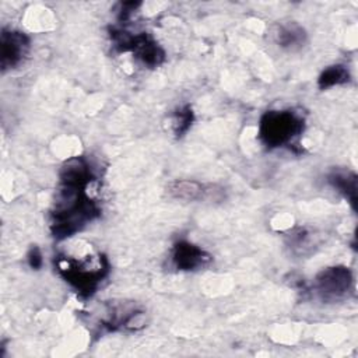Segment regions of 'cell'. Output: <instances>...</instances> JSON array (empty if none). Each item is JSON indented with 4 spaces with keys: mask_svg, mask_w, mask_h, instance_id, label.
<instances>
[{
    "mask_svg": "<svg viewBox=\"0 0 358 358\" xmlns=\"http://www.w3.org/2000/svg\"><path fill=\"white\" fill-rule=\"evenodd\" d=\"M56 266L62 277L84 296L95 292L109 271L108 262L102 255H87L80 260L63 256L57 259Z\"/></svg>",
    "mask_w": 358,
    "mask_h": 358,
    "instance_id": "cell-1",
    "label": "cell"
},
{
    "mask_svg": "<svg viewBox=\"0 0 358 358\" xmlns=\"http://www.w3.org/2000/svg\"><path fill=\"white\" fill-rule=\"evenodd\" d=\"M303 126V117L291 109L267 110L259 122V138L267 148L292 145Z\"/></svg>",
    "mask_w": 358,
    "mask_h": 358,
    "instance_id": "cell-2",
    "label": "cell"
},
{
    "mask_svg": "<svg viewBox=\"0 0 358 358\" xmlns=\"http://www.w3.org/2000/svg\"><path fill=\"white\" fill-rule=\"evenodd\" d=\"M352 274L344 266H333L322 270L315 278V289L323 299H337L351 289Z\"/></svg>",
    "mask_w": 358,
    "mask_h": 358,
    "instance_id": "cell-3",
    "label": "cell"
},
{
    "mask_svg": "<svg viewBox=\"0 0 358 358\" xmlns=\"http://www.w3.org/2000/svg\"><path fill=\"white\" fill-rule=\"evenodd\" d=\"M29 50V38L11 28H3L0 34V66L6 73L22 63Z\"/></svg>",
    "mask_w": 358,
    "mask_h": 358,
    "instance_id": "cell-4",
    "label": "cell"
},
{
    "mask_svg": "<svg viewBox=\"0 0 358 358\" xmlns=\"http://www.w3.org/2000/svg\"><path fill=\"white\" fill-rule=\"evenodd\" d=\"M171 259L178 270L193 271L207 266L211 262V255L192 242L179 241L172 248Z\"/></svg>",
    "mask_w": 358,
    "mask_h": 358,
    "instance_id": "cell-5",
    "label": "cell"
},
{
    "mask_svg": "<svg viewBox=\"0 0 358 358\" xmlns=\"http://www.w3.org/2000/svg\"><path fill=\"white\" fill-rule=\"evenodd\" d=\"M144 66L158 67L165 60L164 49L145 32L137 34L133 38L130 50Z\"/></svg>",
    "mask_w": 358,
    "mask_h": 358,
    "instance_id": "cell-6",
    "label": "cell"
},
{
    "mask_svg": "<svg viewBox=\"0 0 358 358\" xmlns=\"http://www.w3.org/2000/svg\"><path fill=\"white\" fill-rule=\"evenodd\" d=\"M306 31L298 22H282L277 25L274 31V41L275 43L287 50H298L306 43Z\"/></svg>",
    "mask_w": 358,
    "mask_h": 358,
    "instance_id": "cell-7",
    "label": "cell"
},
{
    "mask_svg": "<svg viewBox=\"0 0 358 358\" xmlns=\"http://www.w3.org/2000/svg\"><path fill=\"white\" fill-rule=\"evenodd\" d=\"M206 185L192 180V179H176L168 183L166 193L171 199L183 200V201H196L203 200L208 194Z\"/></svg>",
    "mask_w": 358,
    "mask_h": 358,
    "instance_id": "cell-8",
    "label": "cell"
},
{
    "mask_svg": "<svg viewBox=\"0 0 358 358\" xmlns=\"http://www.w3.org/2000/svg\"><path fill=\"white\" fill-rule=\"evenodd\" d=\"M329 183L341 193L355 208L357 203V175L348 171H333L327 176Z\"/></svg>",
    "mask_w": 358,
    "mask_h": 358,
    "instance_id": "cell-9",
    "label": "cell"
},
{
    "mask_svg": "<svg viewBox=\"0 0 358 358\" xmlns=\"http://www.w3.org/2000/svg\"><path fill=\"white\" fill-rule=\"evenodd\" d=\"M348 81H350L348 69L343 64H333L320 73L317 78V85L320 90H327L334 85L345 84Z\"/></svg>",
    "mask_w": 358,
    "mask_h": 358,
    "instance_id": "cell-10",
    "label": "cell"
},
{
    "mask_svg": "<svg viewBox=\"0 0 358 358\" xmlns=\"http://www.w3.org/2000/svg\"><path fill=\"white\" fill-rule=\"evenodd\" d=\"M193 120H194V115H193V110L189 105H185V106L179 108L171 117L172 133L176 137H182L192 127Z\"/></svg>",
    "mask_w": 358,
    "mask_h": 358,
    "instance_id": "cell-11",
    "label": "cell"
},
{
    "mask_svg": "<svg viewBox=\"0 0 358 358\" xmlns=\"http://www.w3.org/2000/svg\"><path fill=\"white\" fill-rule=\"evenodd\" d=\"M27 260H28V264L31 268H41L42 267V263H43V259H42V253L41 250L36 248V246H32L27 255Z\"/></svg>",
    "mask_w": 358,
    "mask_h": 358,
    "instance_id": "cell-12",
    "label": "cell"
}]
</instances>
